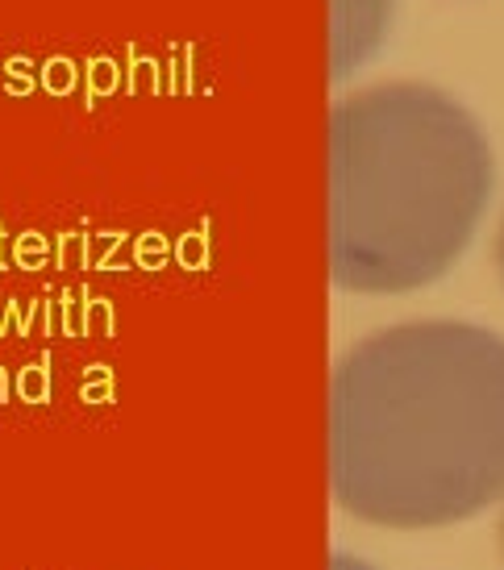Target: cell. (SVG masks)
I'll return each instance as SVG.
<instances>
[{"label":"cell","mask_w":504,"mask_h":570,"mask_svg":"<svg viewBox=\"0 0 504 570\" xmlns=\"http://www.w3.org/2000/svg\"><path fill=\"white\" fill-rule=\"evenodd\" d=\"M330 491L375 529H446L504 500V338L400 321L330 375Z\"/></svg>","instance_id":"1"},{"label":"cell","mask_w":504,"mask_h":570,"mask_svg":"<svg viewBox=\"0 0 504 570\" xmlns=\"http://www.w3.org/2000/svg\"><path fill=\"white\" fill-rule=\"evenodd\" d=\"M496 188L484 125L450 92L384 80L330 109V279L350 296L430 288L471 246Z\"/></svg>","instance_id":"2"},{"label":"cell","mask_w":504,"mask_h":570,"mask_svg":"<svg viewBox=\"0 0 504 570\" xmlns=\"http://www.w3.org/2000/svg\"><path fill=\"white\" fill-rule=\"evenodd\" d=\"M396 0H330V67L342 84L384 42Z\"/></svg>","instance_id":"3"},{"label":"cell","mask_w":504,"mask_h":570,"mask_svg":"<svg viewBox=\"0 0 504 570\" xmlns=\"http://www.w3.org/2000/svg\"><path fill=\"white\" fill-rule=\"evenodd\" d=\"M330 570H375V566H367L363 558H355V554H342V550H338V554L330 558Z\"/></svg>","instance_id":"4"},{"label":"cell","mask_w":504,"mask_h":570,"mask_svg":"<svg viewBox=\"0 0 504 570\" xmlns=\"http://www.w3.org/2000/svg\"><path fill=\"white\" fill-rule=\"evenodd\" d=\"M496 271H500V283H504V221H500V233H496Z\"/></svg>","instance_id":"5"},{"label":"cell","mask_w":504,"mask_h":570,"mask_svg":"<svg viewBox=\"0 0 504 570\" xmlns=\"http://www.w3.org/2000/svg\"><path fill=\"white\" fill-rule=\"evenodd\" d=\"M500 550H504V516H500Z\"/></svg>","instance_id":"6"}]
</instances>
